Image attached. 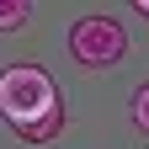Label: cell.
I'll return each mask as SVG.
<instances>
[{
	"instance_id": "cell-1",
	"label": "cell",
	"mask_w": 149,
	"mask_h": 149,
	"mask_svg": "<svg viewBox=\"0 0 149 149\" xmlns=\"http://www.w3.org/2000/svg\"><path fill=\"white\" fill-rule=\"evenodd\" d=\"M0 117L16 128V139L48 144L64 133V101L43 64H6L0 69Z\"/></svg>"
},
{
	"instance_id": "cell-2",
	"label": "cell",
	"mask_w": 149,
	"mask_h": 149,
	"mask_svg": "<svg viewBox=\"0 0 149 149\" xmlns=\"http://www.w3.org/2000/svg\"><path fill=\"white\" fill-rule=\"evenodd\" d=\"M69 53L80 69H112L128 59V32L117 16H80L69 27Z\"/></svg>"
},
{
	"instance_id": "cell-3",
	"label": "cell",
	"mask_w": 149,
	"mask_h": 149,
	"mask_svg": "<svg viewBox=\"0 0 149 149\" xmlns=\"http://www.w3.org/2000/svg\"><path fill=\"white\" fill-rule=\"evenodd\" d=\"M32 22V6L27 0H0V32H22Z\"/></svg>"
},
{
	"instance_id": "cell-4",
	"label": "cell",
	"mask_w": 149,
	"mask_h": 149,
	"mask_svg": "<svg viewBox=\"0 0 149 149\" xmlns=\"http://www.w3.org/2000/svg\"><path fill=\"white\" fill-rule=\"evenodd\" d=\"M128 117H133V128H139V133H149V80L133 91V101H128Z\"/></svg>"
},
{
	"instance_id": "cell-5",
	"label": "cell",
	"mask_w": 149,
	"mask_h": 149,
	"mask_svg": "<svg viewBox=\"0 0 149 149\" xmlns=\"http://www.w3.org/2000/svg\"><path fill=\"white\" fill-rule=\"evenodd\" d=\"M133 11H139V16H144V22H149V0H133Z\"/></svg>"
}]
</instances>
